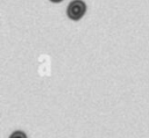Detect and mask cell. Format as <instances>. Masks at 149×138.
<instances>
[{
	"mask_svg": "<svg viewBox=\"0 0 149 138\" xmlns=\"http://www.w3.org/2000/svg\"><path fill=\"white\" fill-rule=\"evenodd\" d=\"M85 12H86V3L83 0H72L66 9L68 16L73 21L80 20L85 14Z\"/></svg>",
	"mask_w": 149,
	"mask_h": 138,
	"instance_id": "6da1fadb",
	"label": "cell"
},
{
	"mask_svg": "<svg viewBox=\"0 0 149 138\" xmlns=\"http://www.w3.org/2000/svg\"><path fill=\"white\" fill-rule=\"evenodd\" d=\"M9 138H27V136L23 131H14Z\"/></svg>",
	"mask_w": 149,
	"mask_h": 138,
	"instance_id": "7a4b0ae2",
	"label": "cell"
},
{
	"mask_svg": "<svg viewBox=\"0 0 149 138\" xmlns=\"http://www.w3.org/2000/svg\"><path fill=\"white\" fill-rule=\"evenodd\" d=\"M51 2H54V3H58V2H61L62 0H50Z\"/></svg>",
	"mask_w": 149,
	"mask_h": 138,
	"instance_id": "3957f363",
	"label": "cell"
}]
</instances>
